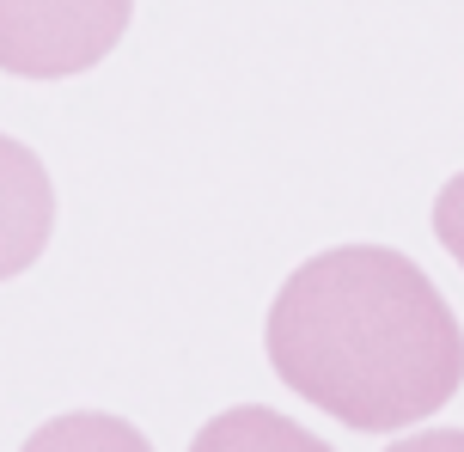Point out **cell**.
<instances>
[{
    "instance_id": "1",
    "label": "cell",
    "mask_w": 464,
    "mask_h": 452,
    "mask_svg": "<svg viewBox=\"0 0 464 452\" xmlns=\"http://www.w3.org/2000/svg\"><path fill=\"white\" fill-rule=\"evenodd\" d=\"M276 380L354 434H397L452 404L464 331L428 269L392 245L305 257L269 306Z\"/></svg>"
},
{
    "instance_id": "2",
    "label": "cell",
    "mask_w": 464,
    "mask_h": 452,
    "mask_svg": "<svg viewBox=\"0 0 464 452\" xmlns=\"http://www.w3.org/2000/svg\"><path fill=\"white\" fill-rule=\"evenodd\" d=\"M135 19V0H0V68L68 80L98 68Z\"/></svg>"
},
{
    "instance_id": "3",
    "label": "cell",
    "mask_w": 464,
    "mask_h": 452,
    "mask_svg": "<svg viewBox=\"0 0 464 452\" xmlns=\"http://www.w3.org/2000/svg\"><path fill=\"white\" fill-rule=\"evenodd\" d=\"M55 233V184L24 141L0 135V282L24 275Z\"/></svg>"
},
{
    "instance_id": "4",
    "label": "cell",
    "mask_w": 464,
    "mask_h": 452,
    "mask_svg": "<svg viewBox=\"0 0 464 452\" xmlns=\"http://www.w3.org/2000/svg\"><path fill=\"white\" fill-rule=\"evenodd\" d=\"M189 452H336L330 440L305 434L294 416L281 409H263V404H238L227 416H214L208 428L189 440Z\"/></svg>"
},
{
    "instance_id": "5",
    "label": "cell",
    "mask_w": 464,
    "mask_h": 452,
    "mask_svg": "<svg viewBox=\"0 0 464 452\" xmlns=\"http://www.w3.org/2000/svg\"><path fill=\"white\" fill-rule=\"evenodd\" d=\"M24 452H153L147 434L122 416H104V409H68L24 440Z\"/></svg>"
},
{
    "instance_id": "6",
    "label": "cell",
    "mask_w": 464,
    "mask_h": 452,
    "mask_svg": "<svg viewBox=\"0 0 464 452\" xmlns=\"http://www.w3.org/2000/svg\"><path fill=\"white\" fill-rule=\"evenodd\" d=\"M434 238H440L446 251L459 257V269H464V171L434 196Z\"/></svg>"
},
{
    "instance_id": "7",
    "label": "cell",
    "mask_w": 464,
    "mask_h": 452,
    "mask_svg": "<svg viewBox=\"0 0 464 452\" xmlns=\"http://www.w3.org/2000/svg\"><path fill=\"white\" fill-rule=\"evenodd\" d=\"M385 452H464V428H428L410 440H392Z\"/></svg>"
}]
</instances>
